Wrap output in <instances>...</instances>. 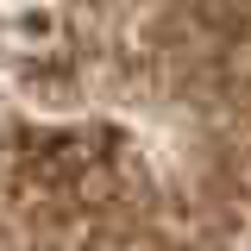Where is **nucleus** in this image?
Instances as JSON below:
<instances>
[{
  "mask_svg": "<svg viewBox=\"0 0 251 251\" xmlns=\"http://www.w3.org/2000/svg\"><path fill=\"white\" fill-rule=\"evenodd\" d=\"M0 251H251V0H0Z\"/></svg>",
  "mask_w": 251,
  "mask_h": 251,
  "instance_id": "nucleus-1",
  "label": "nucleus"
}]
</instances>
